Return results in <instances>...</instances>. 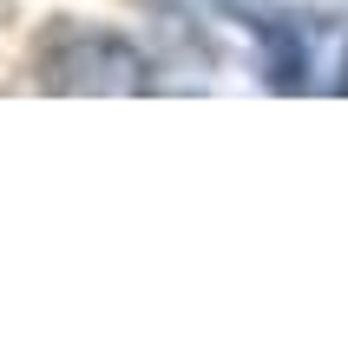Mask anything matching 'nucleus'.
I'll return each mask as SVG.
<instances>
[{"label":"nucleus","instance_id":"nucleus-1","mask_svg":"<svg viewBox=\"0 0 348 362\" xmlns=\"http://www.w3.org/2000/svg\"><path fill=\"white\" fill-rule=\"evenodd\" d=\"M40 86H53V93H151V59L125 33L66 27L40 53Z\"/></svg>","mask_w":348,"mask_h":362},{"label":"nucleus","instance_id":"nucleus-2","mask_svg":"<svg viewBox=\"0 0 348 362\" xmlns=\"http://www.w3.org/2000/svg\"><path fill=\"white\" fill-rule=\"evenodd\" d=\"M217 13L250 40L256 73L270 93H309L316 86V20L282 0H217Z\"/></svg>","mask_w":348,"mask_h":362}]
</instances>
